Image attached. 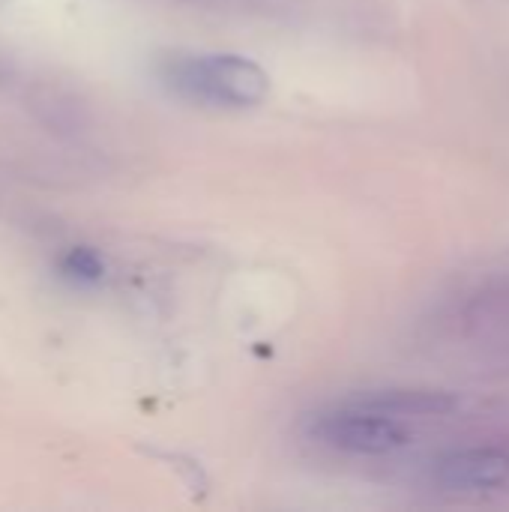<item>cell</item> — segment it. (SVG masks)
I'll list each match as a JSON object with an SVG mask.
<instances>
[{
  "mask_svg": "<svg viewBox=\"0 0 509 512\" xmlns=\"http://www.w3.org/2000/svg\"><path fill=\"white\" fill-rule=\"evenodd\" d=\"M342 405L405 420V417H444V414H453L459 408V399L453 393H444V390L387 387V390H363V393H354V396L342 399Z\"/></svg>",
  "mask_w": 509,
  "mask_h": 512,
  "instance_id": "277c9868",
  "label": "cell"
},
{
  "mask_svg": "<svg viewBox=\"0 0 509 512\" xmlns=\"http://www.w3.org/2000/svg\"><path fill=\"white\" fill-rule=\"evenodd\" d=\"M156 78L174 96L210 108H255L270 93V75L261 63L225 51L162 54Z\"/></svg>",
  "mask_w": 509,
  "mask_h": 512,
  "instance_id": "6da1fadb",
  "label": "cell"
},
{
  "mask_svg": "<svg viewBox=\"0 0 509 512\" xmlns=\"http://www.w3.org/2000/svg\"><path fill=\"white\" fill-rule=\"evenodd\" d=\"M438 489L450 495L495 492L509 483V453L501 447H468L438 459L432 471Z\"/></svg>",
  "mask_w": 509,
  "mask_h": 512,
  "instance_id": "3957f363",
  "label": "cell"
},
{
  "mask_svg": "<svg viewBox=\"0 0 509 512\" xmlns=\"http://www.w3.org/2000/svg\"><path fill=\"white\" fill-rule=\"evenodd\" d=\"M57 273L72 285H99L105 279V261L90 246H69L57 261Z\"/></svg>",
  "mask_w": 509,
  "mask_h": 512,
  "instance_id": "5b68a950",
  "label": "cell"
},
{
  "mask_svg": "<svg viewBox=\"0 0 509 512\" xmlns=\"http://www.w3.org/2000/svg\"><path fill=\"white\" fill-rule=\"evenodd\" d=\"M306 432L312 441L351 456H393L414 444V435L402 420L342 402L333 411L312 417Z\"/></svg>",
  "mask_w": 509,
  "mask_h": 512,
  "instance_id": "7a4b0ae2",
  "label": "cell"
},
{
  "mask_svg": "<svg viewBox=\"0 0 509 512\" xmlns=\"http://www.w3.org/2000/svg\"><path fill=\"white\" fill-rule=\"evenodd\" d=\"M0 3H6V0H0Z\"/></svg>",
  "mask_w": 509,
  "mask_h": 512,
  "instance_id": "8992f818",
  "label": "cell"
}]
</instances>
